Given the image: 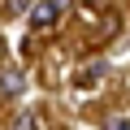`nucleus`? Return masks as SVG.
Returning <instances> with one entry per match:
<instances>
[{"mask_svg":"<svg viewBox=\"0 0 130 130\" xmlns=\"http://www.w3.org/2000/svg\"><path fill=\"white\" fill-rule=\"evenodd\" d=\"M65 5H70V0H35V5H30V22L35 26H52L65 13Z\"/></svg>","mask_w":130,"mask_h":130,"instance_id":"1","label":"nucleus"},{"mask_svg":"<svg viewBox=\"0 0 130 130\" xmlns=\"http://www.w3.org/2000/svg\"><path fill=\"white\" fill-rule=\"evenodd\" d=\"M26 91V74L22 70H5V74H0V95H5V100H18Z\"/></svg>","mask_w":130,"mask_h":130,"instance_id":"2","label":"nucleus"},{"mask_svg":"<svg viewBox=\"0 0 130 130\" xmlns=\"http://www.w3.org/2000/svg\"><path fill=\"white\" fill-rule=\"evenodd\" d=\"M35 126H39V113H35V108L18 113V121H13V130H35Z\"/></svg>","mask_w":130,"mask_h":130,"instance_id":"3","label":"nucleus"},{"mask_svg":"<svg viewBox=\"0 0 130 130\" xmlns=\"http://www.w3.org/2000/svg\"><path fill=\"white\" fill-rule=\"evenodd\" d=\"M30 5H35V0H5V9L18 18V13H30Z\"/></svg>","mask_w":130,"mask_h":130,"instance_id":"4","label":"nucleus"},{"mask_svg":"<svg viewBox=\"0 0 130 130\" xmlns=\"http://www.w3.org/2000/svg\"><path fill=\"white\" fill-rule=\"evenodd\" d=\"M104 70H100V65H91V70H78V87H87V83H95Z\"/></svg>","mask_w":130,"mask_h":130,"instance_id":"5","label":"nucleus"},{"mask_svg":"<svg viewBox=\"0 0 130 130\" xmlns=\"http://www.w3.org/2000/svg\"><path fill=\"white\" fill-rule=\"evenodd\" d=\"M108 130H130V117H113V121H108Z\"/></svg>","mask_w":130,"mask_h":130,"instance_id":"6","label":"nucleus"}]
</instances>
